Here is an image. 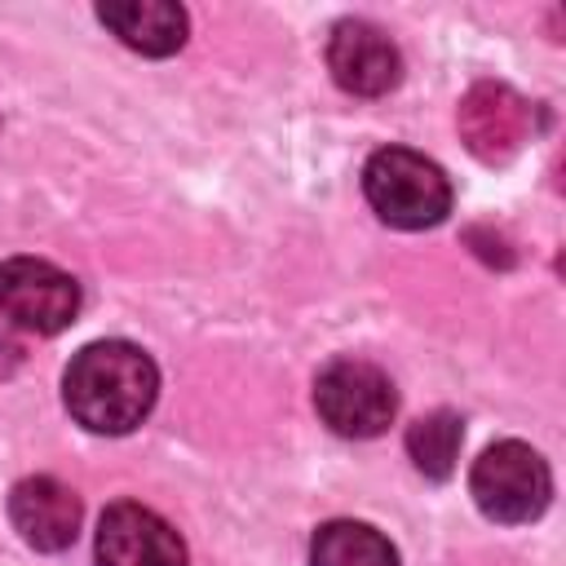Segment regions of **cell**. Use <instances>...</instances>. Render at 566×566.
<instances>
[{
	"label": "cell",
	"mask_w": 566,
	"mask_h": 566,
	"mask_svg": "<svg viewBox=\"0 0 566 566\" xmlns=\"http://www.w3.org/2000/svg\"><path fill=\"white\" fill-rule=\"evenodd\" d=\"M314 407L340 438H376L389 429L398 398L389 376L363 358H336L314 380Z\"/></svg>",
	"instance_id": "4"
},
{
	"label": "cell",
	"mask_w": 566,
	"mask_h": 566,
	"mask_svg": "<svg viewBox=\"0 0 566 566\" xmlns=\"http://www.w3.org/2000/svg\"><path fill=\"white\" fill-rule=\"evenodd\" d=\"M327 71L354 97H380L402 80V57L394 40L363 18H345L327 40Z\"/></svg>",
	"instance_id": "8"
},
{
	"label": "cell",
	"mask_w": 566,
	"mask_h": 566,
	"mask_svg": "<svg viewBox=\"0 0 566 566\" xmlns=\"http://www.w3.org/2000/svg\"><path fill=\"white\" fill-rule=\"evenodd\" d=\"M97 566H186V544L155 509L124 500L97 522Z\"/></svg>",
	"instance_id": "7"
},
{
	"label": "cell",
	"mask_w": 566,
	"mask_h": 566,
	"mask_svg": "<svg viewBox=\"0 0 566 566\" xmlns=\"http://www.w3.org/2000/svg\"><path fill=\"white\" fill-rule=\"evenodd\" d=\"M9 522L31 548L62 553L80 535V500L57 478H22L9 491Z\"/></svg>",
	"instance_id": "9"
},
{
	"label": "cell",
	"mask_w": 566,
	"mask_h": 566,
	"mask_svg": "<svg viewBox=\"0 0 566 566\" xmlns=\"http://www.w3.org/2000/svg\"><path fill=\"white\" fill-rule=\"evenodd\" d=\"M460 442H464V424L455 411L438 407L429 416H420L411 429H407V455L416 460V469L433 482L451 478L455 469V455H460Z\"/></svg>",
	"instance_id": "12"
},
{
	"label": "cell",
	"mask_w": 566,
	"mask_h": 566,
	"mask_svg": "<svg viewBox=\"0 0 566 566\" xmlns=\"http://www.w3.org/2000/svg\"><path fill=\"white\" fill-rule=\"evenodd\" d=\"M469 491L491 522L517 526V522H531L548 509L553 478H548V464L539 451L509 438V442H495L478 455V464L469 473Z\"/></svg>",
	"instance_id": "3"
},
{
	"label": "cell",
	"mask_w": 566,
	"mask_h": 566,
	"mask_svg": "<svg viewBox=\"0 0 566 566\" xmlns=\"http://www.w3.org/2000/svg\"><path fill=\"white\" fill-rule=\"evenodd\" d=\"M62 394H66L71 416L88 433H128L155 407L159 371L150 354H142L137 345L97 340L71 358L62 376Z\"/></svg>",
	"instance_id": "1"
},
{
	"label": "cell",
	"mask_w": 566,
	"mask_h": 566,
	"mask_svg": "<svg viewBox=\"0 0 566 566\" xmlns=\"http://www.w3.org/2000/svg\"><path fill=\"white\" fill-rule=\"evenodd\" d=\"M363 190H367V203L376 208V217L398 230H424L451 212L447 172L407 146L376 150L363 168Z\"/></svg>",
	"instance_id": "2"
},
{
	"label": "cell",
	"mask_w": 566,
	"mask_h": 566,
	"mask_svg": "<svg viewBox=\"0 0 566 566\" xmlns=\"http://www.w3.org/2000/svg\"><path fill=\"white\" fill-rule=\"evenodd\" d=\"M310 566H398V553L376 526L336 517L314 531Z\"/></svg>",
	"instance_id": "11"
},
{
	"label": "cell",
	"mask_w": 566,
	"mask_h": 566,
	"mask_svg": "<svg viewBox=\"0 0 566 566\" xmlns=\"http://www.w3.org/2000/svg\"><path fill=\"white\" fill-rule=\"evenodd\" d=\"M97 18L137 53L146 57H168L186 44V9L168 0H119V4H97Z\"/></svg>",
	"instance_id": "10"
},
{
	"label": "cell",
	"mask_w": 566,
	"mask_h": 566,
	"mask_svg": "<svg viewBox=\"0 0 566 566\" xmlns=\"http://www.w3.org/2000/svg\"><path fill=\"white\" fill-rule=\"evenodd\" d=\"M460 137L464 146L482 159V164H504L522 150V142L531 137V102L522 93H513L509 84L482 80L460 97L455 111Z\"/></svg>",
	"instance_id": "6"
},
{
	"label": "cell",
	"mask_w": 566,
	"mask_h": 566,
	"mask_svg": "<svg viewBox=\"0 0 566 566\" xmlns=\"http://www.w3.org/2000/svg\"><path fill=\"white\" fill-rule=\"evenodd\" d=\"M0 314L35 336H53L75 323L80 287L66 270H57L49 261L9 256L0 265Z\"/></svg>",
	"instance_id": "5"
}]
</instances>
